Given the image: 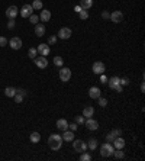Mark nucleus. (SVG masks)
Returning <instances> with one entry per match:
<instances>
[{
	"instance_id": "obj_13",
	"label": "nucleus",
	"mask_w": 145,
	"mask_h": 161,
	"mask_svg": "<svg viewBox=\"0 0 145 161\" xmlns=\"http://www.w3.org/2000/svg\"><path fill=\"white\" fill-rule=\"evenodd\" d=\"M113 148L115 150H124L125 148V140L122 136H117L113 140Z\"/></svg>"
},
{
	"instance_id": "obj_20",
	"label": "nucleus",
	"mask_w": 145,
	"mask_h": 161,
	"mask_svg": "<svg viewBox=\"0 0 145 161\" xmlns=\"http://www.w3.org/2000/svg\"><path fill=\"white\" fill-rule=\"evenodd\" d=\"M93 115H94V107L93 106H86L83 109V116L84 118H91Z\"/></svg>"
},
{
	"instance_id": "obj_24",
	"label": "nucleus",
	"mask_w": 145,
	"mask_h": 161,
	"mask_svg": "<svg viewBox=\"0 0 145 161\" xmlns=\"http://www.w3.org/2000/svg\"><path fill=\"white\" fill-rule=\"evenodd\" d=\"M41 141V133L39 132H32L31 133V142L32 144H38Z\"/></svg>"
},
{
	"instance_id": "obj_27",
	"label": "nucleus",
	"mask_w": 145,
	"mask_h": 161,
	"mask_svg": "<svg viewBox=\"0 0 145 161\" xmlns=\"http://www.w3.org/2000/svg\"><path fill=\"white\" fill-rule=\"evenodd\" d=\"M31 6H32L34 10H42V2L41 0H34Z\"/></svg>"
},
{
	"instance_id": "obj_32",
	"label": "nucleus",
	"mask_w": 145,
	"mask_h": 161,
	"mask_svg": "<svg viewBox=\"0 0 145 161\" xmlns=\"http://www.w3.org/2000/svg\"><path fill=\"white\" fill-rule=\"evenodd\" d=\"M80 160H81V161H90V160H91V155H90V154H87V152L84 151V152H81Z\"/></svg>"
},
{
	"instance_id": "obj_3",
	"label": "nucleus",
	"mask_w": 145,
	"mask_h": 161,
	"mask_svg": "<svg viewBox=\"0 0 145 161\" xmlns=\"http://www.w3.org/2000/svg\"><path fill=\"white\" fill-rule=\"evenodd\" d=\"M58 77H60V80L64 81V83L70 81V78H71V70H70V68H67V67H61Z\"/></svg>"
},
{
	"instance_id": "obj_16",
	"label": "nucleus",
	"mask_w": 145,
	"mask_h": 161,
	"mask_svg": "<svg viewBox=\"0 0 145 161\" xmlns=\"http://www.w3.org/2000/svg\"><path fill=\"white\" fill-rule=\"evenodd\" d=\"M64 133L61 135V138H62V141H65V142H71L72 140H74V132L72 131H62Z\"/></svg>"
},
{
	"instance_id": "obj_33",
	"label": "nucleus",
	"mask_w": 145,
	"mask_h": 161,
	"mask_svg": "<svg viewBox=\"0 0 145 161\" xmlns=\"http://www.w3.org/2000/svg\"><path fill=\"white\" fill-rule=\"evenodd\" d=\"M29 20H31V23H34V25H36L38 23V22H39V16H36V15H31L29 16Z\"/></svg>"
},
{
	"instance_id": "obj_7",
	"label": "nucleus",
	"mask_w": 145,
	"mask_h": 161,
	"mask_svg": "<svg viewBox=\"0 0 145 161\" xmlns=\"http://www.w3.org/2000/svg\"><path fill=\"white\" fill-rule=\"evenodd\" d=\"M110 20L113 22V23H120V22L124 20V13L120 10H115L110 13Z\"/></svg>"
},
{
	"instance_id": "obj_5",
	"label": "nucleus",
	"mask_w": 145,
	"mask_h": 161,
	"mask_svg": "<svg viewBox=\"0 0 145 161\" xmlns=\"http://www.w3.org/2000/svg\"><path fill=\"white\" fill-rule=\"evenodd\" d=\"M91 70H93L94 74L100 76V74H103V73L106 71V65H105L102 61H96V62L93 64V67H91Z\"/></svg>"
},
{
	"instance_id": "obj_9",
	"label": "nucleus",
	"mask_w": 145,
	"mask_h": 161,
	"mask_svg": "<svg viewBox=\"0 0 145 161\" xmlns=\"http://www.w3.org/2000/svg\"><path fill=\"white\" fill-rule=\"evenodd\" d=\"M36 51H38L42 57H46V55H50L51 48H50V45H48V44H39L38 48H36Z\"/></svg>"
},
{
	"instance_id": "obj_34",
	"label": "nucleus",
	"mask_w": 145,
	"mask_h": 161,
	"mask_svg": "<svg viewBox=\"0 0 145 161\" xmlns=\"http://www.w3.org/2000/svg\"><path fill=\"white\" fill-rule=\"evenodd\" d=\"M115 138H117V136H122V129H119V128H116V129H112V132H110Z\"/></svg>"
},
{
	"instance_id": "obj_45",
	"label": "nucleus",
	"mask_w": 145,
	"mask_h": 161,
	"mask_svg": "<svg viewBox=\"0 0 145 161\" xmlns=\"http://www.w3.org/2000/svg\"><path fill=\"white\" fill-rule=\"evenodd\" d=\"M102 17L103 19H110V13L107 10H105V12H102Z\"/></svg>"
},
{
	"instance_id": "obj_17",
	"label": "nucleus",
	"mask_w": 145,
	"mask_h": 161,
	"mask_svg": "<svg viewBox=\"0 0 145 161\" xmlns=\"http://www.w3.org/2000/svg\"><path fill=\"white\" fill-rule=\"evenodd\" d=\"M35 35L39 36V38L45 35V25L44 23H36L35 25Z\"/></svg>"
},
{
	"instance_id": "obj_39",
	"label": "nucleus",
	"mask_w": 145,
	"mask_h": 161,
	"mask_svg": "<svg viewBox=\"0 0 145 161\" xmlns=\"http://www.w3.org/2000/svg\"><path fill=\"white\" fill-rule=\"evenodd\" d=\"M68 129L72 131V132H76V131L79 129V125H77L76 122H74V123H68Z\"/></svg>"
},
{
	"instance_id": "obj_21",
	"label": "nucleus",
	"mask_w": 145,
	"mask_h": 161,
	"mask_svg": "<svg viewBox=\"0 0 145 161\" xmlns=\"http://www.w3.org/2000/svg\"><path fill=\"white\" fill-rule=\"evenodd\" d=\"M57 128H58L60 131H67V129H68V122H67V119H58V121H57Z\"/></svg>"
},
{
	"instance_id": "obj_4",
	"label": "nucleus",
	"mask_w": 145,
	"mask_h": 161,
	"mask_svg": "<svg viewBox=\"0 0 145 161\" xmlns=\"http://www.w3.org/2000/svg\"><path fill=\"white\" fill-rule=\"evenodd\" d=\"M113 145L110 144V142H106V144H103L102 147H100V155L102 157H110L112 155V152H113Z\"/></svg>"
},
{
	"instance_id": "obj_38",
	"label": "nucleus",
	"mask_w": 145,
	"mask_h": 161,
	"mask_svg": "<svg viewBox=\"0 0 145 161\" xmlns=\"http://www.w3.org/2000/svg\"><path fill=\"white\" fill-rule=\"evenodd\" d=\"M119 84H120V86H128V84H129V78H128V77L119 78Z\"/></svg>"
},
{
	"instance_id": "obj_12",
	"label": "nucleus",
	"mask_w": 145,
	"mask_h": 161,
	"mask_svg": "<svg viewBox=\"0 0 145 161\" xmlns=\"http://www.w3.org/2000/svg\"><path fill=\"white\" fill-rule=\"evenodd\" d=\"M32 12H34V9H32L31 5H23L22 9H20V16L22 17H29L32 15Z\"/></svg>"
},
{
	"instance_id": "obj_31",
	"label": "nucleus",
	"mask_w": 145,
	"mask_h": 161,
	"mask_svg": "<svg viewBox=\"0 0 145 161\" xmlns=\"http://www.w3.org/2000/svg\"><path fill=\"white\" fill-rule=\"evenodd\" d=\"M36 55H38V51H36V48H31V50L28 51V57H29V58H32V60H34Z\"/></svg>"
},
{
	"instance_id": "obj_1",
	"label": "nucleus",
	"mask_w": 145,
	"mask_h": 161,
	"mask_svg": "<svg viewBox=\"0 0 145 161\" xmlns=\"http://www.w3.org/2000/svg\"><path fill=\"white\" fill-rule=\"evenodd\" d=\"M62 142H64L62 138H61V135H58V133H51L50 138H48V145H50V148H51L52 151H58V150L61 148Z\"/></svg>"
},
{
	"instance_id": "obj_25",
	"label": "nucleus",
	"mask_w": 145,
	"mask_h": 161,
	"mask_svg": "<svg viewBox=\"0 0 145 161\" xmlns=\"http://www.w3.org/2000/svg\"><path fill=\"white\" fill-rule=\"evenodd\" d=\"M5 95H6L7 97H13V96L16 95V89H15V87H6V89H5Z\"/></svg>"
},
{
	"instance_id": "obj_44",
	"label": "nucleus",
	"mask_w": 145,
	"mask_h": 161,
	"mask_svg": "<svg viewBox=\"0 0 145 161\" xmlns=\"http://www.w3.org/2000/svg\"><path fill=\"white\" fill-rule=\"evenodd\" d=\"M115 91H117V93H122V91H124V86H120V84H117L115 89H113Z\"/></svg>"
},
{
	"instance_id": "obj_46",
	"label": "nucleus",
	"mask_w": 145,
	"mask_h": 161,
	"mask_svg": "<svg viewBox=\"0 0 145 161\" xmlns=\"http://www.w3.org/2000/svg\"><path fill=\"white\" fill-rule=\"evenodd\" d=\"M141 91H142V93L145 91V84H144V83H141Z\"/></svg>"
},
{
	"instance_id": "obj_23",
	"label": "nucleus",
	"mask_w": 145,
	"mask_h": 161,
	"mask_svg": "<svg viewBox=\"0 0 145 161\" xmlns=\"http://www.w3.org/2000/svg\"><path fill=\"white\" fill-rule=\"evenodd\" d=\"M87 148H90V151L96 150L97 148V140H96V138H90L89 142H87Z\"/></svg>"
},
{
	"instance_id": "obj_28",
	"label": "nucleus",
	"mask_w": 145,
	"mask_h": 161,
	"mask_svg": "<svg viewBox=\"0 0 145 161\" xmlns=\"http://www.w3.org/2000/svg\"><path fill=\"white\" fill-rule=\"evenodd\" d=\"M54 65H57V67H62L64 65V58H61V57H55L54 58Z\"/></svg>"
},
{
	"instance_id": "obj_18",
	"label": "nucleus",
	"mask_w": 145,
	"mask_h": 161,
	"mask_svg": "<svg viewBox=\"0 0 145 161\" xmlns=\"http://www.w3.org/2000/svg\"><path fill=\"white\" fill-rule=\"evenodd\" d=\"M106 84H107V86H109V87L113 90V89H115V87L119 84V77H117V76H113V77L107 78V83H106Z\"/></svg>"
},
{
	"instance_id": "obj_35",
	"label": "nucleus",
	"mask_w": 145,
	"mask_h": 161,
	"mask_svg": "<svg viewBox=\"0 0 145 161\" xmlns=\"http://www.w3.org/2000/svg\"><path fill=\"white\" fill-rule=\"evenodd\" d=\"M74 121H76V123H77V125H81V123H84L86 118L81 115V116H76V118H74Z\"/></svg>"
},
{
	"instance_id": "obj_11",
	"label": "nucleus",
	"mask_w": 145,
	"mask_h": 161,
	"mask_svg": "<svg viewBox=\"0 0 145 161\" xmlns=\"http://www.w3.org/2000/svg\"><path fill=\"white\" fill-rule=\"evenodd\" d=\"M71 35H72V32H71L70 28H61L58 31V38L60 39H68V38H71Z\"/></svg>"
},
{
	"instance_id": "obj_42",
	"label": "nucleus",
	"mask_w": 145,
	"mask_h": 161,
	"mask_svg": "<svg viewBox=\"0 0 145 161\" xmlns=\"http://www.w3.org/2000/svg\"><path fill=\"white\" fill-rule=\"evenodd\" d=\"M15 23H16V22H15V19H9L7 28H9V29H13V28H15Z\"/></svg>"
},
{
	"instance_id": "obj_15",
	"label": "nucleus",
	"mask_w": 145,
	"mask_h": 161,
	"mask_svg": "<svg viewBox=\"0 0 145 161\" xmlns=\"http://www.w3.org/2000/svg\"><path fill=\"white\" fill-rule=\"evenodd\" d=\"M89 96L91 97V99H99L100 96H102V91H100V89L99 87H90L89 89Z\"/></svg>"
},
{
	"instance_id": "obj_47",
	"label": "nucleus",
	"mask_w": 145,
	"mask_h": 161,
	"mask_svg": "<svg viewBox=\"0 0 145 161\" xmlns=\"http://www.w3.org/2000/svg\"><path fill=\"white\" fill-rule=\"evenodd\" d=\"M74 10H76V12H77V13H79V12H80V10H81V7H80V6H76V7H74Z\"/></svg>"
},
{
	"instance_id": "obj_36",
	"label": "nucleus",
	"mask_w": 145,
	"mask_h": 161,
	"mask_svg": "<svg viewBox=\"0 0 145 161\" xmlns=\"http://www.w3.org/2000/svg\"><path fill=\"white\" fill-rule=\"evenodd\" d=\"M99 105H100V107H106L107 106V99H105V97H99Z\"/></svg>"
},
{
	"instance_id": "obj_43",
	"label": "nucleus",
	"mask_w": 145,
	"mask_h": 161,
	"mask_svg": "<svg viewBox=\"0 0 145 161\" xmlns=\"http://www.w3.org/2000/svg\"><path fill=\"white\" fill-rule=\"evenodd\" d=\"M100 83H102V84H106V83H107V77L105 76V73L100 74Z\"/></svg>"
},
{
	"instance_id": "obj_29",
	"label": "nucleus",
	"mask_w": 145,
	"mask_h": 161,
	"mask_svg": "<svg viewBox=\"0 0 145 161\" xmlns=\"http://www.w3.org/2000/svg\"><path fill=\"white\" fill-rule=\"evenodd\" d=\"M79 16H80L81 20H86V19H89V12L84 10V9H81V10L79 12Z\"/></svg>"
},
{
	"instance_id": "obj_10",
	"label": "nucleus",
	"mask_w": 145,
	"mask_h": 161,
	"mask_svg": "<svg viewBox=\"0 0 145 161\" xmlns=\"http://www.w3.org/2000/svg\"><path fill=\"white\" fill-rule=\"evenodd\" d=\"M9 45L12 50H20L22 48V39L19 36H13L10 41H9Z\"/></svg>"
},
{
	"instance_id": "obj_41",
	"label": "nucleus",
	"mask_w": 145,
	"mask_h": 161,
	"mask_svg": "<svg viewBox=\"0 0 145 161\" xmlns=\"http://www.w3.org/2000/svg\"><path fill=\"white\" fill-rule=\"evenodd\" d=\"M113 140H115V136H113L112 133H107V135H106V142H110V144H112Z\"/></svg>"
},
{
	"instance_id": "obj_30",
	"label": "nucleus",
	"mask_w": 145,
	"mask_h": 161,
	"mask_svg": "<svg viewBox=\"0 0 145 161\" xmlns=\"http://www.w3.org/2000/svg\"><path fill=\"white\" fill-rule=\"evenodd\" d=\"M23 97H25V96H23L22 93H17V91H16V95L13 96V99H15L16 103H22L23 102Z\"/></svg>"
},
{
	"instance_id": "obj_26",
	"label": "nucleus",
	"mask_w": 145,
	"mask_h": 161,
	"mask_svg": "<svg viewBox=\"0 0 145 161\" xmlns=\"http://www.w3.org/2000/svg\"><path fill=\"white\" fill-rule=\"evenodd\" d=\"M112 155H113L116 160H120V158H124V157H125V152H124L122 150H113Z\"/></svg>"
},
{
	"instance_id": "obj_22",
	"label": "nucleus",
	"mask_w": 145,
	"mask_h": 161,
	"mask_svg": "<svg viewBox=\"0 0 145 161\" xmlns=\"http://www.w3.org/2000/svg\"><path fill=\"white\" fill-rule=\"evenodd\" d=\"M93 6V0H80V7L84 10H89Z\"/></svg>"
},
{
	"instance_id": "obj_14",
	"label": "nucleus",
	"mask_w": 145,
	"mask_h": 161,
	"mask_svg": "<svg viewBox=\"0 0 145 161\" xmlns=\"http://www.w3.org/2000/svg\"><path fill=\"white\" fill-rule=\"evenodd\" d=\"M17 15H19V9H17L16 6H9V7H7V10H6L7 19H15Z\"/></svg>"
},
{
	"instance_id": "obj_37",
	"label": "nucleus",
	"mask_w": 145,
	"mask_h": 161,
	"mask_svg": "<svg viewBox=\"0 0 145 161\" xmlns=\"http://www.w3.org/2000/svg\"><path fill=\"white\" fill-rule=\"evenodd\" d=\"M57 39H58V36H55V35L50 36V38H48V45H54L57 42Z\"/></svg>"
},
{
	"instance_id": "obj_6",
	"label": "nucleus",
	"mask_w": 145,
	"mask_h": 161,
	"mask_svg": "<svg viewBox=\"0 0 145 161\" xmlns=\"http://www.w3.org/2000/svg\"><path fill=\"white\" fill-rule=\"evenodd\" d=\"M84 125H86V128H87L89 131H97V128H99V122L94 121L93 118H86Z\"/></svg>"
},
{
	"instance_id": "obj_40",
	"label": "nucleus",
	"mask_w": 145,
	"mask_h": 161,
	"mask_svg": "<svg viewBox=\"0 0 145 161\" xmlns=\"http://www.w3.org/2000/svg\"><path fill=\"white\" fill-rule=\"evenodd\" d=\"M7 44H9V41L5 36H0V47H6Z\"/></svg>"
},
{
	"instance_id": "obj_2",
	"label": "nucleus",
	"mask_w": 145,
	"mask_h": 161,
	"mask_svg": "<svg viewBox=\"0 0 145 161\" xmlns=\"http://www.w3.org/2000/svg\"><path fill=\"white\" fill-rule=\"evenodd\" d=\"M72 148H74L77 152H84L87 151V144L83 140H72Z\"/></svg>"
},
{
	"instance_id": "obj_19",
	"label": "nucleus",
	"mask_w": 145,
	"mask_h": 161,
	"mask_svg": "<svg viewBox=\"0 0 145 161\" xmlns=\"http://www.w3.org/2000/svg\"><path fill=\"white\" fill-rule=\"evenodd\" d=\"M39 19L42 20V22H48L51 19V12L48 10V9H44L42 12H41V15H39Z\"/></svg>"
},
{
	"instance_id": "obj_8",
	"label": "nucleus",
	"mask_w": 145,
	"mask_h": 161,
	"mask_svg": "<svg viewBox=\"0 0 145 161\" xmlns=\"http://www.w3.org/2000/svg\"><path fill=\"white\" fill-rule=\"evenodd\" d=\"M34 62H35V65L38 67V68H46V65H48V60H46V57H35L34 58Z\"/></svg>"
}]
</instances>
